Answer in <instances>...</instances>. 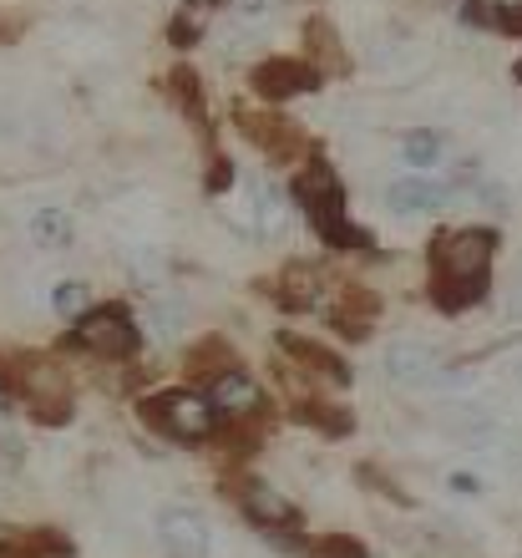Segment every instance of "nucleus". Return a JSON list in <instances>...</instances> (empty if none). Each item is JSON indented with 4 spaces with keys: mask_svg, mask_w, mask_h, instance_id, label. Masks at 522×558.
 <instances>
[{
    "mask_svg": "<svg viewBox=\"0 0 522 558\" xmlns=\"http://www.w3.org/2000/svg\"><path fill=\"white\" fill-rule=\"evenodd\" d=\"M493 259H497V234L493 229H451L432 244V305L447 315L482 305L487 284H493Z\"/></svg>",
    "mask_w": 522,
    "mask_h": 558,
    "instance_id": "obj_1",
    "label": "nucleus"
},
{
    "mask_svg": "<svg viewBox=\"0 0 522 558\" xmlns=\"http://www.w3.org/2000/svg\"><path fill=\"white\" fill-rule=\"evenodd\" d=\"M72 340L82 351L102 355V361H128L143 345V330H137L128 305H92L87 315L72 320Z\"/></svg>",
    "mask_w": 522,
    "mask_h": 558,
    "instance_id": "obj_4",
    "label": "nucleus"
},
{
    "mask_svg": "<svg viewBox=\"0 0 522 558\" xmlns=\"http://www.w3.org/2000/svg\"><path fill=\"white\" fill-rule=\"evenodd\" d=\"M178 325H183V305H178V300H173V305H162V300H158V310H153V330H158L162 340H173Z\"/></svg>",
    "mask_w": 522,
    "mask_h": 558,
    "instance_id": "obj_22",
    "label": "nucleus"
},
{
    "mask_svg": "<svg viewBox=\"0 0 522 558\" xmlns=\"http://www.w3.org/2000/svg\"><path fill=\"white\" fill-rule=\"evenodd\" d=\"M447 487H457L462 498H477V493H482V477H472V472H451Z\"/></svg>",
    "mask_w": 522,
    "mask_h": 558,
    "instance_id": "obj_24",
    "label": "nucleus"
},
{
    "mask_svg": "<svg viewBox=\"0 0 522 558\" xmlns=\"http://www.w3.org/2000/svg\"><path fill=\"white\" fill-rule=\"evenodd\" d=\"M319 558H365V548L355 544V538H345V533H330V538L319 544Z\"/></svg>",
    "mask_w": 522,
    "mask_h": 558,
    "instance_id": "obj_23",
    "label": "nucleus"
},
{
    "mask_svg": "<svg viewBox=\"0 0 522 558\" xmlns=\"http://www.w3.org/2000/svg\"><path fill=\"white\" fill-rule=\"evenodd\" d=\"M380 371H386V381L391 386H432L441 381V351H436L432 340H391L386 355H380Z\"/></svg>",
    "mask_w": 522,
    "mask_h": 558,
    "instance_id": "obj_5",
    "label": "nucleus"
},
{
    "mask_svg": "<svg viewBox=\"0 0 522 558\" xmlns=\"http://www.w3.org/2000/svg\"><path fill=\"white\" fill-rule=\"evenodd\" d=\"M208 401H214V407H218L223 416H233V422H244V416L264 412V391H259V381H254L248 371H239V366L214 371V381H208Z\"/></svg>",
    "mask_w": 522,
    "mask_h": 558,
    "instance_id": "obj_10",
    "label": "nucleus"
},
{
    "mask_svg": "<svg viewBox=\"0 0 522 558\" xmlns=\"http://www.w3.org/2000/svg\"><path fill=\"white\" fill-rule=\"evenodd\" d=\"M229 183H233V168H229V162H223V158H218V162H214V173H208V189H214V193H223V189H229Z\"/></svg>",
    "mask_w": 522,
    "mask_h": 558,
    "instance_id": "obj_25",
    "label": "nucleus"
},
{
    "mask_svg": "<svg viewBox=\"0 0 522 558\" xmlns=\"http://www.w3.org/2000/svg\"><path fill=\"white\" fill-rule=\"evenodd\" d=\"M290 193H294V204L309 214L315 234L325 239L330 250H345V254H371V250H376V234L350 223V214H345V189H340L335 168H325V162H305V168L294 173Z\"/></svg>",
    "mask_w": 522,
    "mask_h": 558,
    "instance_id": "obj_2",
    "label": "nucleus"
},
{
    "mask_svg": "<svg viewBox=\"0 0 522 558\" xmlns=\"http://www.w3.org/2000/svg\"><path fill=\"white\" fill-rule=\"evenodd\" d=\"M487 11H493V26L522 36V0H487Z\"/></svg>",
    "mask_w": 522,
    "mask_h": 558,
    "instance_id": "obj_21",
    "label": "nucleus"
},
{
    "mask_svg": "<svg viewBox=\"0 0 522 558\" xmlns=\"http://www.w3.org/2000/svg\"><path fill=\"white\" fill-rule=\"evenodd\" d=\"M5 548H11V533H5V529H0V554H5Z\"/></svg>",
    "mask_w": 522,
    "mask_h": 558,
    "instance_id": "obj_30",
    "label": "nucleus"
},
{
    "mask_svg": "<svg viewBox=\"0 0 522 558\" xmlns=\"http://www.w3.org/2000/svg\"><path fill=\"white\" fill-rule=\"evenodd\" d=\"M254 92H259L264 102H290V97H305V92L319 87V72L309 61H290V57H269L254 66Z\"/></svg>",
    "mask_w": 522,
    "mask_h": 558,
    "instance_id": "obj_8",
    "label": "nucleus"
},
{
    "mask_svg": "<svg viewBox=\"0 0 522 558\" xmlns=\"http://www.w3.org/2000/svg\"><path fill=\"white\" fill-rule=\"evenodd\" d=\"M512 315L522 320V284H518V294H512Z\"/></svg>",
    "mask_w": 522,
    "mask_h": 558,
    "instance_id": "obj_29",
    "label": "nucleus"
},
{
    "mask_svg": "<svg viewBox=\"0 0 522 558\" xmlns=\"http://www.w3.org/2000/svg\"><path fill=\"white\" fill-rule=\"evenodd\" d=\"M143 422L153 426L158 437L193 447V441L218 437L223 412H218L208 397H198V391H183V386H178V391H158V397L143 401Z\"/></svg>",
    "mask_w": 522,
    "mask_h": 558,
    "instance_id": "obj_3",
    "label": "nucleus"
},
{
    "mask_svg": "<svg viewBox=\"0 0 522 558\" xmlns=\"http://www.w3.org/2000/svg\"><path fill=\"white\" fill-rule=\"evenodd\" d=\"M168 97H178L189 118H204V102H198V76H193V72L168 76Z\"/></svg>",
    "mask_w": 522,
    "mask_h": 558,
    "instance_id": "obj_20",
    "label": "nucleus"
},
{
    "mask_svg": "<svg viewBox=\"0 0 522 558\" xmlns=\"http://www.w3.org/2000/svg\"><path fill=\"white\" fill-rule=\"evenodd\" d=\"M239 133H244L254 147H264L269 158H294V153H300V133H294V122L264 118V112H239Z\"/></svg>",
    "mask_w": 522,
    "mask_h": 558,
    "instance_id": "obj_12",
    "label": "nucleus"
},
{
    "mask_svg": "<svg viewBox=\"0 0 522 558\" xmlns=\"http://www.w3.org/2000/svg\"><path fill=\"white\" fill-rule=\"evenodd\" d=\"M239 11H244V15H259V11H264V0H239Z\"/></svg>",
    "mask_w": 522,
    "mask_h": 558,
    "instance_id": "obj_26",
    "label": "nucleus"
},
{
    "mask_svg": "<svg viewBox=\"0 0 522 558\" xmlns=\"http://www.w3.org/2000/svg\"><path fill=\"white\" fill-rule=\"evenodd\" d=\"M158 538L162 548L173 558H208L214 548V529H208V518L189 502H173V508H162L158 513Z\"/></svg>",
    "mask_w": 522,
    "mask_h": 558,
    "instance_id": "obj_7",
    "label": "nucleus"
},
{
    "mask_svg": "<svg viewBox=\"0 0 522 558\" xmlns=\"http://www.w3.org/2000/svg\"><path fill=\"white\" fill-rule=\"evenodd\" d=\"M508 371H512V386H518V391H522V355H518V361H512Z\"/></svg>",
    "mask_w": 522,
    "mask_h": 558,
    "instance_id": "obj_27",
    "label": "nucleus"
},
{
    "mask_svg": "<svg viewBox=\"0 0 522 558\" xmlns=\"http://www.w3.org/2000/svg\"><path fill=\"white\" fill-rule=\"evenodd\" d=\"M239 508H244V518L264 533H284V529L300 523V508H294L279 487L264 483V477H248V483L239 487Z\"/></svg>",
    "mask_w": 522,
    "mask_h": 558,
    "instance_id": "obj_9",
    "label": "nucleus"
},
{
    "mask_svg": "<svg viewBox=\"0 0 522 558\" xmlns=\"http://www.w3.org/2000/svg\"><path fill=\"white\" fill-rule=\"evenodd\" d=\"M451 198V183H436V178H421V173H406L396 178L391 189H386V208L411 219V214H436V208H447Z\"/></svg>",
    "mask_w": 522,
    "mask_h": 558,
    "instance_id": "obj_11",
    "label": "nucleus"
},
{
    "mask_svg": "<svg viewBox=\"0 0 522 558\" xmlns=\"http://www.w3.org/2000/svg\"><path fill=\"white\" fill-rule=\"evenodd\" d=\"M279 351L290 355L294 366H305L309 376H325V381H335V386L350 381V366L330 351V345H315V340H300V336H290V330H284V336H279Z\"/></svg>",
    "mask_w": 522,
    "mask_h": 558,
    "instance_id": "obj_13",
    "label": "nucleus"
},
{
    "mask_svg": "<svg viewBox=\"0 0 522 558\" xmlns=\"http://www.w3.org/2000/svg\"><path fill=\"white\" fill-rule=\"evenodd\" d=\"M51 310H57V315H66V320H76V315H87V310H92V290H87V279H61L57 290H51Z\"/></svg>",
    "mask_w": 522,
    "mask_h": 558,
    "instance_id": "obj_19",
    "label": "nucleus"
},
{
    "mask_svg": "<svg viewBox=\"0 0 522 558\" xmlns=\"http://www.w3.org/2000/svg\"><path fill=\"white\" fill-rule=\"evenodd\" d=\"M441 153H447V137L436 133V128H416V133L401 143V162H406V168H436Z\"/></svg>",
    "mask_w": 522,
    "mask_h": 558,
    "instance_id": "obj_18",
    "label": "nucleus"
},
{
    "mask_svg": "<svg viewBox=\"0 0 522 558\" xmlns=\"http://www.w3.org/2000/svg\"><path fill=\"white\" fill-rule=\"evenodd\" d=\"M319 290H325V279H319L315 265H290V269H284V290H279V305L309 310V305H319Z\"/></svg>",
    "mask_w": 522,
    "mask_h": 558,
    "instance_id": "obj_16",
    "label": "nucleus"
},
{
    "mask_svg": "<svg viewBox=\"0 0 522 558\" xmlns=\"http://www.w3.org/2000/svg\"><path fill=\"white\" fill-rule=\"evenodd\" d=\"M0 412H11V391H5V381H0Z\"/></svg>",
    "mask_w": 522,
    "mask_h": 558,
    "instance_id": "obj_28",
    "label": "nucleus"
},
{
    "mask_svg": "<svg viewBox=\"0 0 522 558\" xmlns=\"http://www.w3.org/2000/svg\"><path fill=\"white\" fill-rule=\"evenodd\" d=\"M248 229L259 239H275L284 229V198H279L275 183L264 178H248Z\"/></svg>",
    "mask_w": 522,
    "mask_h": 558,
    "instance_id": "obj_14",
    "label": "nucleus"
},
{
    "mask_svg": "<svg viewBox=\"0 0 522 558\" xmlns=\"http://www.w3.org/2000/svg\"><path fill=\"white\" fill-rule=\"evenodd\" d=\"M350 305H330V320L345 330V336H365V325L376 320V294H361L355 284H345Z\"/></svg>",
    "mask_w": 522,
    "mask_h": 558,
    "instance_id": "obj_17",
    "label": "nucleus"
},
{
    "mask_svg": "<svg viewBox=\"0 0 522 558\" xmlns=\"http://www.w3.org/2000/svg\"><path fill=\"white\" fill-rule=\"evenodd\" d=\"M21 397H26L36 422H51V426L72 422V386H66L61 366H41V361H36V366L21 376Z\"/></svg>",
    "mask_w": 522,
    "mask_h": 558,
    "instance_id": "obj_6",
    "label": "nucleus"
},
{
    "mask_svg": "<svg viewBox=\"0 0 522 558\" xmlns=\"http://www.w3.org/2000/svg\"><path fill=\"white\" fill-rule=\"evenodd\" d=\"M26 234H31V244L36 250H66L76 239V223H72V214L66 208H57V204H46V208H36L26 219Z\"/></svg>",
    "mask_w": 522,
    "mask_h": 558,
    "instance_id": "obj_15",
    "label": "nucleus"
}]
</instances>
